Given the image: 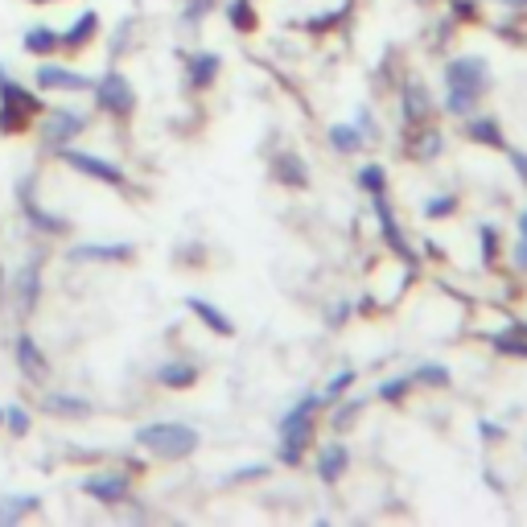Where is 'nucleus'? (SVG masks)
<instances>
[{"label":"nucleus","mask_w":527,"mask_h":527,"mask_svg":"<svg viewBox=\"0 0 527 527\" xmlns=\"http://www.w3.org/2000/svg\"><path fill=\"white\" fill-rule=\"evenodd\" d=\"M62 161L75 169V173H87V178L103 182V186H124V169L116 161H103L95 153H79V149H62Z\"/></svg>","instance_id":"0eeeda50"},{"label":"nucleus","mask_w":527,"mask_h":527,"mask_svg":"<svg viewBox=\"0 0 527 527\" xmlns=\"http://www.w3.org/2000/svg\"><path fill=\"white\" fill-rule=\"evenodd\" d=\"M371 206H375V219H379V231H383V243L404 260V264H420L416 260V252L408 248V239H404V231H400V223H396V210H392V202H388V194H371Z\"/></svg>","instance_id":"423d86ee"},{"label":"nucleus","mask_w":527,"mask_h":527,"mask_svg":"<svg viewBox=\"0 0 527 527\" xmlns=\"http://www.w3.org/2000/svg\"><path fill=\"white\" fill-rule=\"evenodd\" d=\"M408 388H412V379H408V375H400V379H383L375 396H383V400H392V404H396V400H404Z\"/></svg>","instance_id":"72a5a7b5"},{"label":"nucleus","mask_w":527,"mask_h":527,"mask_svg":"<svg viewBox=\"0 0 527 527\" xmlns=\"http://www.w3.org/2000/svg\"><path fill=\"white\" fill-rule=\"evenodd\" d=\"M429 91L420 83H404V120L408 124H425L429 120Z\"/></svg>","instance_id":"412c9836"},{"label":"nucleus","mask_w":527,"mask_h":527,"mask_svg":"<svg viewBox=\"0 0 527 527\" xmlns=\"http://www.w3.org/2000/svg\"><path fill=\"white\" fill-rule=\"evenodd\" d=\"M95 33H99V13L87 9V13L75 17V25H70V29L62 33V46H66V50H83V46L95 38Z\"/></svg>","instance_id":"a211bd4d"},{"label":"nucleus","mask_w":527,"mask_h":527,"mask_svg":"<svg viewBox=\"0 0 527 527\" xmlns=\"http://www.w3.org/2000/svg\"><path fill=\"white\" fill-rule=\"evenodd\" d=\"M95 103L103 112H112V116H120V120H128L132 112H136V91H132V83L120 75V70H108L103 79H95Z\"/></svg>","instance_id":"39448f33"},{"label":"nucleus","mask_w":527,"mask_h":527,"mask_svg":"<svg viewBox=\"0 0 527 527\" xmlns=\"http://www.w3.org/2000/svg\"><path fill=\"white\" fill-rule=\"evenodd\" d=\"M478 433H482V441H503V429L495 425V420H482Z\"/></svg>","instance_id":"58836bf2"},{"label":"nucleus","mask_w":527,"mask_h":527,"mask_svg":"<svg viewBox=\"0 0 527 527\" xmlns=\"http://www.w3.org/2000/svg\"><path fill=\"white\" fill-rule=\"evenodd\" d=\"M346 470H350V453H346V445H338V441H334V445H326V449L318 453V478H322V482H330V486H334Z\"/></svg>","instance_id":"dca6fc26"},{"label":"nucleus","mask_w":527,"mask_h":527,"mask_svg":"<svg viewBox=\"0 0 527 527\" xmlns=\"http://www.w3.org/2000/svg\"><path fill=\"white\" fill-rule=\"evenodd\" d=\"M490 87V66L474 54L453 58L445 66V112L449 116H474L482 91Z\"/></svg>","instance_id":"f257e3e1"},{"label":"nucleus","mask_w":527,"mask_h":527,"mask_svg":"<svg viewBox=\"0 0 527 527\" xmlns=\"http://www.w3.org/2000/svg\"><path fill=\"white\" fill-rule=\"evenodd\" d=\"M42 408H46L50 416H70V420H79V416L91 412V404H87L83 396H70V392H50V396H42Z\"/></svg>","instance_id":"6ab92c4d"},{"label":"nucleus","mask_w":527,"mask_h":527,"mask_svg":"<svg viewBox=\"0 0 527 527\" xmlns=\"http://www.w3.org/2000/svg\"><path fill=\"white\" fill-rule=\"evenodd\" d=\"M42 507V499L38 495H5L0 499V523H17V519H25L29 511H38Z\"/></svg>","instance_id":"393cba45"},{"label":"nucleus","mask_w":527,"mask_h":527,"mask_svg":"<svg viewBox=\"0 0 527 527\" xmlns=\"http://www.w3.org/2000/svg\"><path fill=\"white\" fill-rule=\"evenodd\" d=\"M38 297H42V260L33 256V260L21 264V272H17V309H21V313H33Z\"/></svg>","instance_id":"ddd939ff"},{"label":"nucleus","mask_w":527,"mask_h":527,"mask_svg":"<svg viewBox=\"0 0 527 527\" xmlns=\"http://www.w3.org/2000/svg\"><path fill=\"white\" fill-rule=\"evenodd\" d=\"M260 474H268V466H248V470H235L231 478H235V482H243V478H260Z\"/></svg>","instance_id":"a19ab883"},{"label":"nucleus","mask_w":527,"mask_h":527,"mask_svg":"<svg viewBox=\"0 0 527 527\" xmlns=\"http://www.w3.org/2000/svg\"><path fill=\"white\" fill-rule=\"evenodd\" d=\"M466 136L478 140V145H490V149H503V128L499 120H490V116H478L466 124Z\"/></svg>","instance_id":"b1692460"},{"label":"nucleus","mask_w":527,"mask_h":527,"mask_svg":"<svg viewBox=\"0 0 527 527\" xmlns=\"http://www.w3.org/2000/svg\"><path fill=\"white\" fill-rule=\"evenodd\" d=\"M17 206H21V215H25V223H29L33 231L62 235V231L70 227L66 219H58V215H50V210H42V206H38V198H33V178H25V182L17 186Z\"/></svg>","instance_id":"6e6552de"},{"label":"nucleus","mask_w":527,"mask_h":527,"mask_svg":"<svg viewBox=\"0 0 527 527\" xmlns=\"http://www.w3.org/2000/svg\"><path fill=\"white\" fill-rule=\"evenodd\" d=\"M408 379L412 383H425V388H449V367H441V363H420Z\"/></svg>","instance_id":"bb28decb"},{"label":"nucleus","mask_w":527,"mask_h":527,"mask_svg":"<svg viewBox=\"0 0 527 527\" xmlns=\"http://www.w3.org/2000/svg\"><path fill=\"white\" fill-rule=\"evenodd\" d=\"M478 248H482V264H495L499 260V231L478 227Z\"/></svg>","instance_id":"2f4dec72"},{"label":"nucleus","mask_w":527,"mask_h":527,"mask_svg":"<svg viewBox=\"0 0 527 527\" xmlns=\"http://www.w3.org/2000/svg\"><path fill=\"white\" fill-rule=\"evenodd\" d=\"M453 210H458V198H453V194H437V198L425 202V215L429 219H445V215H453Z\"/></svg>","instance_id":"473e14b6"},{"label":"nucleus","mask_w":527,"mask_h":527,"mask_svg":"<svg viewBox=\"0 0 527 527\" xmlns=\"http://www.w3.org/2000/svg\"><path fill=\"white\" fill-rule=\"evenodd\" d=\"M194 379H198L194 363H161L157 367V383H161V388H190Z\"/></svg>","instance_id":"5701e85b"},{"label":"nucleus","mask_w":527,"mask_h":527,"mask_svg":"<svg viewBox=\"0 0 527 527\" xmlns=\"http://www.w3.org/2000/svg\"><path fill=\"white\" fill-rule=\"evenodd\" d=\"M38 87L42 91H91L95 83L87 75H75V70L46 62V66H38Z\"/></svg>","instance_id":"9d476101"},{"label":"nucleus","mask_w":527,"mask_h":527,"mask_svg":"<svg viewBox=\"0 0 527 527\" xmlns=\"http://www.w3.org/2000/svg\"><path fill=\"white\" fill-rule=\"evenodd\" d=\"M350 388H355V371H350V367H342L330 383H326V392H322V400L326 404H338L342 400V392H350Z\"/></svg>","instance_id":"c85d7f7f"},{"label":"nucleus","mask_w":527,"mask_h":527,"mask_svg":"<svg viewBox=\"0 0 527 527\" xmlns=\"http://www.w3.org/2000/svg\"><path fill=\"white\" fill-rule=\"evenodd\" d=\"M136 445L149 449L153 458L161 462H182L198 449V429L190 425H178V420H165V425H145L136 429Z\"/></svg>","instance_id":"7ed1b4c3"},{"label":"nucleus","mask_w":527,"mask_h":527,"mask_svg":"<svg viewBox=\"0 0 527 527\" xmlns=\"http://www.w3.org/2000/svg\"><path fill=\"white\" fill-rule=\"evenodd\" d=\"M363 412V400H355V404H342L338 412H334V429H346L350 425V420H355Z\"/></svg>","instance_id":"c9c22d12"},{"label":"nucleus","mask_w":527,"mask_h":527,"mask_svg":"<svg viewBox=\"0 0 527 527\" xmlns=\"http://www.w3.org/2000/svg\"><path fill=\"white\" fill-rule=\"evenodd\" d=\"M33 5H50V0H33Z\"/></svg>","instance_id":"a18cd8bd"},{"label":"nucleus","mask_w":527,"mask_h":527,"mask_svg":"<svg viewBox=\"0 0 527 527\" xmlns=\"http://www.w3.org/2000/svg\"><path fill=\"white\" fill-rule=\"evenodd\" d=\"M136 256V248L132 243H83V248H70V260L75 264H124V260H132Z\"/></svg>","instance_id":"1a4fd4ad"},{"label":"nucleus","mask_w":527,"mask_h":527,"mask_svg":"<svg viewBox=\"0 0 527 527\" xmlns=\"http://www.w3.org/2000/svg\"><path fill=\"white\" fill-rule=\"evenodd\" d=\"M507 5H515V9H527V0H507Z\"/></svg>","instance_id":"c03bdc74"},{"label":"nucleus","mask_w":527,"mask_h":527,"mask_svg":"<svg viewBox=\"0 0 527 527\" xmlns=\"http://www.w3.org/2000/svg\"><path fill=\"white\" fill-rule=\"evenodd\" d=\"M21 46L29 50V54H38V58H50L58 46H62V33L58 29H50V25H33L25 38H21Z\"/></svg>","instance_id":"aec40b11"},{"label":"nucleus","mask_w":527,"mask_h":527,"mask_svg":"<svg viewBox=\"0 0 527 527\" xmlns=\"http://www.w3.org/2000/svg\"><path fill=\"white\" fill-rule=\"evenodd\" d=\"M219 54H194V58H186V75H190V87L194 91H206L210 83L219 79Z\"/></svg>","instance_id":"f3484780"},{"label":"nucleus","mask_w":527,"mask_h":527,"mask_svg":"<svg viewBox=\"0 0 527 527\" xmlns=\"http://www.w3.org/2000/svg\"><path fill=\"white\" fill-rule=\"evenodd\" d=\"M330 145H334L338 153H359V149L367 145V136L359 132V124H334V128H330Z\"/></svg>","instance_id":"a878e982"},{"label":"nucleus","mask_w":527,"mask_h":527,"mask_svg":"<svg viewBox=\"0 0 527 527\" xmlns=\"http://www.w3.org/2000/svg\"><path fill=\"white\" fill-rule=\"evenodd\" d=\"M186 309L198 313V322H202L206 330H215V334H223V338L235 334V322L227 318V313H223L219 305H210V301H202V297H186Z\"/></svg>","instance_id":"2eb2a0df"},{"label":"nucleus","mask_w":527,"mask_h":527,"mask_svg":"<svg viewBox=\"0 0 527 527\" xmlns=\"http://www.w3.org/2000/svg\"><path fill=\"white\" fill-rule=\"evenodd\" d=\"M83 495H91L99 503H124L128 478L124 474H91V478H83Z\"/></svg>","instance_id":"4468645a"},{"label":"nucleus","mask_w":527,"mask_h":527,"mask_svg":"<svg viewBox=\"0 0 527 527\" xmlns=\"http://www.w3.org/2000/svg\"><path fill=\"white\" fill-rule=\"evenodd\" d=\"M0 425H5V412H0Z\"/></svg>","instance_id":"49530a36"},{"label":"nucleus","mask_w":527,"mask_h":527,"mask_svg":"<svg viewBox=\"0 0 527 527\" xmlns=\"http://www.w3.org/2000/svg\"><path fill=\"white\" fill-rule=\"evenodd\" d=\"M490 342H495V350H499V355H515V359H527V338L523 334H495V338H490Z\"/></svg>","instance_id":"c756f323"},{"label":"nucleus","mask_w":527,"mask_h":527,"mask_svg":"<svg viewBox=\"0 0 527 527\" xmlns=\"http://www.w3.org/2000/svg\"><path fill=\"white\" fill-rule=\"evenodd\" d=\"M227 21H231L239 33H252V29H256V9H252V0H231V5H227Z\"/></svg>","instance_id":"cd10ccee"},{"label":"nucleus","mask_w":527,"mask_h":527,"mask_svg":"<svg viewBox=\"0 0 527 527\" xmlns=\"http://www.w3.org/2000/svg\"><path fill=\"white\" fill-rule=\"evenodd\" d=\"M322 396H301L285 416H280V462L301 466L305 449L313 441V412H318Z\"/></svg>","instance_id":"f03ea898"},{"label":"nucleus","mask_w":527,"mask_h":527,"mask_svg":"<svg viewBox=\"0 0 527 527\" xmlns=\"http://www.w3.org/2000/svg\"><path fill=\"white\" fill-rule=\"evenodd\" d=\"M359 186H363L367 194L388 190V173H383V165H363V169H359Z\"/></svg>","instance_id":"7c9ffc66"},{"label":"nucleus","mask_w":527,"mask_h":527,"mask_svg":"<svg viewBox=\"0 0 527 527\" xmlns=\"http://www.w3.org/2000/svg\"><path fill=\"white\" fill-rule=\"evenodd\" d=\"M511 330H515V334H523V338H527V322H515V326H511Z\"/></svg>","instance_id":"37998d69"},{"label":"nucleus","mask_w":527,"mask_h":527,"mask_svg":"<svg viewBox=\"0 0 527 527\" xmlns=\"http://www.w3.org/2000/svg\"><path fill=\"white\" fill-rule=\"evenodd\" d=\"M13 350H17V367L25 371V379L42 383V379H46V371H50V363H46V355H42V346L33 342V334H17Z\"/></svg>","instance_id":"9b49d317"},{"label":"nucleus","mask_w":527,"mask_h":527,"mask_svg":"<svg viewBox=\"0 0 527 527\" xmlns=\"http://www.w3.org/2000/svg\"><path fill=\"white\" fill-rule=\"evenodd\" d=\"M276 178L285 186H293V190H305L309 186V169H305V161L297 153H280L276 157Z\"/></svg>","instance_id":"4be33fe9"},{"label":"nucleus","mask_w":527,"mask_h":527,"mask_svg":"<svg viewBox=\"0 0 527 527\" xmlns=\"http://www.w3.org/2000/svg\"><path fill=\"white\" fill-rule=\"evenodd\" d=\"M441 153V132H425V140L416 145V157H437Z\"/></svg>","instance_id":"e433bc0d"},{"label":"nucleus","mask_w":527,"mask_h":527,"mask_svg":"<svg viewBox=\"0 0 527 527\" xmlns=\"http://www.w3.org/2000/svg\"><path fill=\"white\" fill-rule=\"evenodd\" d=\"M83 128H87V120H83L79 112L58 108V112H50V120H46V140H50L54 149H66V140H75Z\"/></svg>","instance_id":"f8f14e48"},{"label":"nucleus","mask_w":527,"mask_h":527,"mask_svg":"<svg viewBox=\"0 0 527 527\" xmlns=\"http://www.w3.org/2000/svg\"><path fill=\"white\" fill-rule=\"evenodd\" d=\"M5 425H9V433H17V437H25V433H29V412H25L21 404H13V408H5Z\"/></svg>","instance_id":"f704fd0d"},{"label":"nucleus","mask_w":527,"mask_h":527,"mask_svg":"<svg viewBox=\"0 0 527 527\" xmlns=\"http://www.w3.org/2000/svg\"><path fill=\"white\" fill-rule=\"evenodd\" d=\"M38 108H42V99L33 95L29 87L13 83V79L5 75V66H0V132H5V136L25 132L29 116L38 112Z\"/></svg>","instance_id":"20e7f679"},{"label":"nucleus","mask_w":527,"mask_h":527,"mask_svg":"<svg viewBox=\"0 0 527 527\" xmlns=\"http://www.w3.org/2000/svg\"><path fill=\"white\" fill-rule=\"evenodd\" d=\"M346 17V9H338V13H326V17H313L305 29H313V33H322V29H330V25H338Z\"/></svg>","instance_id":"4c0bfd02"},{"label":"nucleus","mask_w":527,"mask_h":527,"mask_svg":"<svg viewBox=\"0 0 527 527\" xmlns=\"http://www.w3.org/2000/svg\"><path fill=\"white\" fill-rule=\"evenodd\" d=\"M515 264L527 268V239H519V248H515Z\"/></svg>","instance_id":"79ce46f5"},{"label":"nucleus","mask_w":527,"mask_h":527,"mask_svg":"<svg viewBox=\"0 0 527 527\" xmlns=\"http://www.w3.org/2000/svg\"><path fill=\"white\" fill-rule=\"evenodd\" d=\"M511 165H515V173H519V178H523V186H527V153L511 149Z\"/></svg>","instance_id":"ea45409f"}]
</instances>
